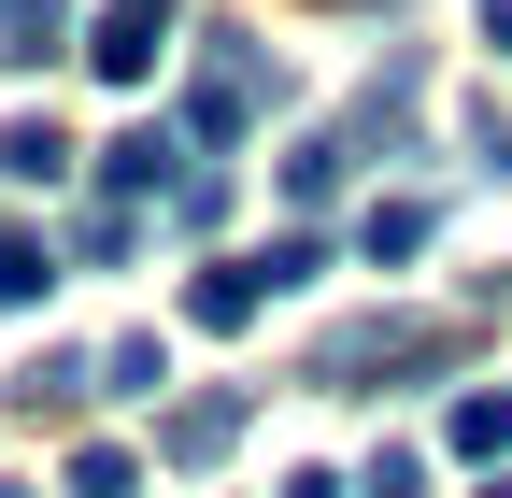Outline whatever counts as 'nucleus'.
I'll use <instances>...</instances> for the list:
<instances>
[{"label":"nucleus","instance_id":"obj_1","mask_svg":"<svg viewBox=\"0 0 512 498\" xmlns=\"http://www.w3.org/2000/svg\"><path fill=\"white\" fill-rule=\"evenodd\" d=\"M370 370H456V328L441 314H356V328L313 342V385L328 399H370Z\"/></svg>","mask_w":512,"mask_h":498},{"label":"nucleus","instance_id":"obj_2","mask_svg":"<svg viewBox=\"0 0 512 498\" xmlns=\"http://www.w3.org/2000/svg\"><path fill=\"white\" fill-rule=\"evenodd\" d=\"M313 271H328V242H313V228H271V257H214L200 285H185V314H200V328H256V314H271L285 285H313Z\"/></svg>","mask_w":512,"mask_h":498},{"label":"nucleus","instance_id":"obj_3","mask_svg":"<svg viewBox=\"0 0 512 498\" xmlns=\"http://www.w3.org/2000/svg\"><path fill=\"white\" fill-rule=\"evenodd\" d=\"M256 100H271V57H256L242 29H214V57L185 72V129H200V143H242V129H256Z\"/></svg>","mask_w":512,"mask_h":498},{"label":"nucleus","instance_id":"obj_4","mask_svg":"<svg viewBox=\"0 0 512 498\" xmlns=\"http://www.w3.org/2000/svg\"><path fill=\"white\" fill-rule=\"evenodd\" d=\"M171 29H185V0H100V29H86V57L114 86H143L157 57H171Z\"/></svg>","mask_w":512,"mask_h":498},{"label":"nucleus","instance_id":"obj_5","mask_svg":"<svg viewBox=\"0 0 512 498\" xmlns=\"http://www.w3.org/2000/svg\"><path fill=\"white\" fill-rule=\"evenodd\" d=\"M228 442H242V385H200V399L157 413V456H171V470H214Z\"/></svg>","mask_w":512,"mask_h":498},{"label":"nucleus","instance_id":"obj_6","mask_svg":"<svg viewBox=\"0 0 512 498\" xmlns=\"http://www.w3.org/2000/svg\"><path fill=\"white\" fill-rule=\"evenodd\" d=\"M100 185H114V200H171V185H185V143L171 129H114L100 143Z\"/></svg>","mask_w":512,"mask_h":498},{"label":"nucleus","instance_id":"obj_7","mask_svg":"<svg viewBox=\"0 0 512 498\" xmlns=\"http://www.w3.org/2000/svg\"><path fill=\"white\" fill-rule=\"evenodd\" d=\"M57 43H86V29H72V0H0V57H15V72H43Z\"/></svg>","mask_w":512,"mask_h":498},{"label":"nucleus","instance_id":"obj_8","mask_svg":"<svg viewBox=\"0 0 512 498\" xmlns=\"http://www.w3.org/2000/svg\"><path fill=\"white\" fill-rule=\"evenodd\" d=\"M0 171L15 185H72V129H57V114H15V129H0Z\"/></svg>","mask_w":512,"mask_h":498},{"label":"nucleus","instance_id":"obj_9","mask_svg":"<svg viewBox=\"0 0 512 498\" xmlns=\"http://www.w3.org/2000/svg\"><path fill=\"white\" fill-rule=\"evenodd\" d=\"M57 285V242L43 228H15V214H0V314H29V299Z\"/></svg>","mask_w":512,"mask_h":498},{"label":"nucleus","instance_id":"obj_10","mask_svg":"<svg viewBox=\"0 0 512 498\" xmlns=\"http://www.w3.org/2000/svg\"><path fill=\"white\" fill-rule=\"evenodd\" d=\"M427 228H441L427 200H370V228H356V242H370V271H399V257H427Z\"/></svg>","mask_w":512,"mask_h":498},{"label":"nucleus","instance_id":"obj_11","mask_svg":"<svg viewBox=\"0 0 512 498\" xmlns=\"http://www.w3.org/2000/svg\"><path fill=\"white\" fill-rule=\"evenodd\" d=\"M456 456H484V470L512 456V385H470L456 399Z\"/></svg>","mask_w":512,"mask_h":498},{"label":"nucleus","instance_id":"obj_12","mask_svg":"<svg viewBox=\"0 0 512 498\" xmlns=\"http://www.w3.org/2000/svg\"><path fill=\"white\" fill-rule=\"evenodd\" d=\"M86 385H100V370H86V356H29V370H15V413H72Z\"/></svg>","mask_w":512,"mask_h":498},{"label":"nucleus","instance_id":"obj_13","mask_svg":"<svg viewBox=\"0 0 512 498\" xmlns=\"http://www.w3.org/2000/svg\"><path fill=\"white\" fill-rule=\"evenodd\" d=\"M342 171H356L342 129H328V143H299V157H285V200H299V214H313V200H342Z\"/></svg>","mask_w":512,"mask_h":498},{"label":"nucleus","instance_id":"obj_14","mask_svg":"<svg viewBox=\"0 0 512 498\" xmlns=\"http://www.w3.org/2000/svg\"><path fill=\"white\" fill-rule=\"evenodd\" d=\"M72 498H143V470H128L114 442H86V456H72Z\"/></svg>","mask_w":512,"mask_h":498},{"label":"nucleus","instance_id":"obj_15","mask_svg":"<svg viewBox=\"0 0 512 498\" xmlns=\"http://www.w3.org/2000/svg\"><path fill=\"white\" fill-rule=\"evenodd\" d=\"M100 385H114V399H157L171 370H157V342H114V356H100Z\"/></svg>","mask_w":512,"mask_h":498},{"label":"nucleus","instance_id":"obj_16","mask_svg":"<svg viewBox=\"0 0 512 498\" xmlns=\"http://www.w3.org/2000/svg\"><path fill=\"white\" fill-rule=\"evenodd\" d=\"M356 498H427V456H399V442H384V456H370V484H356Z\"/></svg>","mask_w":512,"mask_h":498},{"label":"nucleus","instance_id":"obj_17","mask_svg":"<svg viewBox=\"0 0 512 498\" xmlns=\"http://www.w3.org/2000/svg\"><path fill=\"white\" fill-rule=\"evenodd\" d=\"M470 157H484V171H512V114H498V100L470 114Z\"/></svg>","mask_w":512,"mask_h":498},{"label":"nucleus","instance_id":"obj_18","mask_svg":"<svg viewBox=\"0 0 512 498\" xmlns=\"http://www.w3.org/2000/svg\"><path fill=\"white\" fill-rule=\"evenodd\" d=\"M484 43H498V57H512V0H484Z\"/></svg>","mask_w":512,"mask_h":498},{"label":"nucleus","instance_id":"obj_19","mask_svg":"<svg viewBox=\"0 0 512 498\" xmlns=\"http://www.w3.org/2000/svg\"><path fill=\"white\" fill-rule=\"evenodd\" d=\"M484 498H512V470H498V484H484Z\"/></svg>","mask_w":512,"mask_h":498},{"label":"nucleus","instance_id":"obj_20","mask_svg":"<svg viewBox=\"0 0 512 498\" xmlns=\"http://www.w3.org/2000/svg\"><path fill=\"white\" fill-rule=\"evenodd\" d=\"M0 498H29V484H0Z\"/></svg>","mask_w":512,"mask_h":498}]
</instances>
